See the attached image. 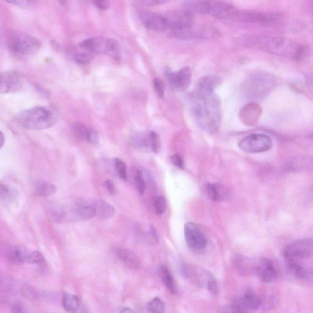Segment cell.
<instances>
[{
  "label": "cell",
  "instance_id": "60d3db41",
  "mask_svg": "<svg viewBox=\"0 0 313 313\" xmlns=\"http://www.w3.org/2000/svg\"><path fill=\"white\" fill-rule=\"evenodd\" d=\"M219 312L221 313H239L243 312L242 310L240 309L238 305L234 304V303H232V304H228L224 305L223 307L221 308V309H220Z\"/></svg>",
  "mask_w": 313,
  "mask_h": 313
},
{
  "label": "cell",
  "instance_id": "7c38bea8",
  "mask_svg": "<svg viewBox=\"0 0 313 313\" xmlns=\"http://www.w3.org/2000/svg\"><path fill=\"white\" fill-rule=\"evenodd\" d=\"M186 242L190 250L195 252H201L206 248L208 240L205 234L193 223H187L184 227Z\"/></svg>",
  "mask_w": 313,
  "mask_h": 313
},
{
  "label": "cell",
  "instance_id": "2e32d148",
  "mask_svg": "<svg viewBox=\"0 0 313 313\" xmlns=\"http://www.w3.org/2000/svg\"><path fill=\"white\" fill-rule=\"evenodd\" d=\"M255 274L260 281L264 283H269L275 280L277 272L273 262L269 259H264L255 266Z\"/></svg>",
  "mask_w": 313,
  "mask_h": 313
},
{
  "label": "cell",
  "instance_id": "c3c4849f",
  "mask_svg": "<svg viewBox=\"0 0 313 313\" xmlns=\"http://www.w3.org/2000/svg\"><path fill=\"white\" fill-rule=\"evenodd\" d=\"M11 309L13 313H21L23 312V307L20 305L14 304L11 306Z\"/></svg>",
  "mask_w": 313,
  "mask_h": 313
},
{
  "label": "cell",
  "instance_id": "d4e9b609",
  "mask_svg": "<svg viewBox=\"0 0 313 313\" xmlns=\"http://www.w3.org/2000/svg\"><path fill=\"white\" fill-rule=\"evenodd\" d=\"M96 216L102 219H109L115 213V209L110 204L103 201H98L94 203Z\"/></svg>",
  "mask_w": 313,
  "mask_h": 313
},
{
  "label": "cell",
  "instance_id": "44dd1931",
  "mask_svg": "<svg viewBox=\"0 0 313 313\" xmlns=\"http://www.w3.org/2000/svg\"><path fill=\"white\" fill-rule=\"evenodd\" d=\"M233 264L236 271L242 276H249L255 271V265L254 266L249 258L243 255H236L234 258Z\"/></svg>",
  "mask_w": 313,
  "mask_h": 313
},
{
  "label": "cell",
  "instance_id": "ac0fdd59",
  "mask_svg": "<svg viewBox=\"0 0 313 313\" xmlns=\"http://www.w3.org/2000/svg\"><path fill=\"white\" fill-rule=\"evenodd\" d=\"M115 253L119 260L128 269L139 270L142 268V263L140 258L132 250L117 248Z\"/></svg>",
  "mask_w": 313,
  "mask_h": 313
},
{
  "label": "cell",
  "instance_id": "7a4b0ae2",
  "mask_svg": "<svg viewBox=\"0 0 313 313\" xmlns=\"http://www.w3.org/2000/svg\"><path fill=\"white\" fill-rule=\"evenodd\" d=\"M237 42L243 47L291 59L304 58L309 53L307 45L276 36L243 35L238 38Z\"/></svg>",
  "mask_w": 313,
  "mask_h": 313
},
{
  "label": "cell",
  "instance_id": "6da1fadb",
  "mask_svg": "<svg viewBox=\"0 0 313 313\" xmlns=\"http://www.w3.org/2000/svg\"><path fill=\"white\" fill-rule=\"evenodd\" d=\"M218 78L205 76L201 79L192 96L193 111L201 128L209 133L218 132L221 125V102L214 92Z\"/></svg>",
  "mask_w": 313,
  "mask_h": 313
},
{
  "label": "cell",
  "instance_id": "7402d4cb",
  "mask_svg": "<svg viewBox=\"0 0 313 313\" xmlns=\"http://www.w3.org/2000/svg\"><path fill=\"white\" fill-rule=\"evenodd\" d=\"M261 109L255 102L247 105L240 113V118L244 123L252 126L258 121L260 115Z\"/></svg>",
  "mask_w": 313,
  "mask_h": 313
},
{
  "label": "cell",
  "instance_id": "5bb4252c",
  "mask_svg": "<svg viewBox=\"0 0 313 313\" xmlns=\"http://www.w3.org/2000/svg\"><path fill=\"white\" fill-rule=\"evenodd\" d=\"M234 303L243 312H252L261 306V298L251 289H246L236 298Z\"/></svg>",
  "mask_w": 313,
  "mask_h": 313
},
{
  "label": "cell",
  "instance_id": "30bf717a",
  "mask_svg": "<svg viewBox=\"0 0 313 313\" xmlns=\"http://www.w3.org/2000/svg\"><path fill=\"white\" fill-rule=\"evenodd\" d=\"M313 254V242L310 239H303L295 241L287 245L283 251L286 260H295L308 259Z\"/></svg>",
  "mask_w": 313,
  "mask_h": 313
},
{
  "label": "cell",
  "instance_id": "ab89813d",
  "mask_svg": "<svg viewBox=\"0 0 313 313\" xmlns=\"http://www.w3.org/2000/svg\"><path fill=\"white\" fill-rule=\"evenodd\" d=\"M13 195L11 188L5 184L0 183V200H7Z\"/></svg>",
  "mask_w": 313,
  "mask_h": 313
},
{
  "label": "cell",
  "instance_id": "8fae6325",
  "mask_svg": "<svg viewBox=\"0 0 313 313\" xmlns=\"http://www.w3.org/2000/svg\"><path fill=\"white\" fill-rule=\"evenodd\" d=\"M25 86V79L16 71L0 72V94H14L20 92Z\"/></svg>",
  "mask_w": 313,
  "mask_h": 313
},
{
  "label": "cell",
  "instance_id": "8d00e7d4",
  "mask_svg": "<svg viewBox=\"0 0 313 313\" xmlns=\"http://www.w3.org/2000/svg\"><path fill=\"white\" fill-rule=\"evenodd\" d=\"M135 180L136 186H137V188L138 192H139L141 195L144 194L146 190V187H147V184H146L145 179L144 178H143L142 172H137V173L135 176Z\"/></svg>",
  "mask_w": 313,
  "mask_h": 313
},
{
  "label": "cell",
  "instance_id": "7bdbcfd3",
  "mask_svg": "<svg viewBox=\"0 0 313 313\" xmlns=\"http://www.w3.org/2000/svg\"><path fill=\"white\" fill-rule=\"evenodd\" d=\"M87 142L93 145L99 144V136L95 131L90 130L88 132Z\"/></svg>",
  "mask_w": 313,
  "mask_h": 313
},
{
  "label": "cell",
  "instance_id": "4fadbf2b",
  "mask_svg": "<svg viewBox=\"0 0 313 313\" xmlns=\"http://www.w3.org/2000/svg\"><path fill=\"white\" fill-rule=\"evenodd\" d=\"M166 28L171 30L184 29L192 27L194 22L193 14L185 9L169 12L164 16Z\"/></svg>",
  "mask_w": 313,
  "mask_h": 313
},
{
  "label": "cell",
  "instance_id": "ffe728a7",
  "mask_svg": "<svg viewBox=\"0 0 313 313\" xmlns=\"http://www.w3.org/2000/svg\"><path fill=\"white\" fill-rule=\"evenodd\" d=\"M286 266L291 273L296 278L301 281L310 282L312 281V271L295 260H286Z\"/></svg>",
  "mask_w": 313,
  "mask_h": 313
},
{
  "label": "cell",
  "instance_id": "8992f818",
  "mask_svg": "<svg viewBox=\"0 0 313 313\" xmlns=\"http://www.w3.org/2000/svg\"><path fill=\"white\" fill-rule=\"evenodd\" d=\"M6 42L11 52L21 55L35 54L42 45L41 42L37 38L20 32L9 33Z\"/></svg>",
  "mask_w": 313,
  "mask_h": 313
},
{
  "label": "cell",
  "instance_id": "1f68e13d",
  "mask_svg": "<svg viewBox=\"0 0 313 313\" xmlns=\"http://www.w3.org/2000/svg\"><path fill=\"white\" fill-rule=\"evenodd\" d=\"M73 130L74 134H75L76 137L80 138V139L87 141L88 132H89L90 130L84 124L80 123L74 124L73 126Z\"/></svg>",
  "mask_w": 313,
  "mask_h": 313
},
{
  "label": "cell",
  "instance_id": "d6a6232c",
  "mask_svg": "<svg viewBox=\"0 0 313 313\" xmlns=\"http://www.w3.org/2000/svg\"><path fill=\"white\" fill-rule=\"evenodd\" d=\"M147 308L149 312L160 313L163 312L164 304L158 297H155L148 303Z\"/></svg>",
  "mask_w": 313,
  "mask_h": 313
},
{
  "label": "cell",
  "instance_id": "f35d334b",
  "mask_svg": "<svg viewBox=\"0 0 313 313\" xmlns=\"http://www.w3.org/2000/svg\"><path fill=\"white\" fill-rule=\"evenodd\" d=\"M3 1L20 8H26L34 5L37 0H3Z\"/></svg>",
  "mask_w": 313,
  "mask_h": 313
},
{
  "label": "cell",
  "instance_id": "cb8c5ba5",
  "mask_svg": "<svg viewBox=\"0 0 313 313\" xmlns=\"http://www.w3.org/2000/svg\"><path fill=\"white\" fill-rule=\"evenodd\" d=\"M161 276L165 286L172 295H176L178 293V286L171 272L166 266L161 268Z\"/></svg>",
  "mask_w": 313,
  "mask_h": 313
},
{
  "label": "cell",
  "instance_id": "f6af8a7d",
  "mask_svg": "<svg viewBox=\"0 0 313 313\" xmlns=\"http://www.w3.org/2000/svg\"><path fill=\"white\" fill-rule=\"evenodd\" d=\"M105 187L107 188V190H108L110 194L113 195L116 193V188L114 186L113 182L110 180V179H107L106 181L104 182Z\"/></svg>",
  "mask_w": 313,
  "mask_h": 313
},
{
  "label": "cell",
  "instance_id": "b9f144b4",
  "mask_svg": "<svg viewBox=\"0 0 313 313\" xmlns=\"http://www.w3.org/2000/svg\"><path fill=\"white\" fill-rule=\"evenodd\" d=\"M154 87L157 95L161 99H163L165 95L163 83L157 78H155L154 80Z\"/></svg>",
  "mask_w": 313,
  "mask_h": 313
},
{
  "label": "cell",
  "instance_id": "816d5d0a",
  "mask_svg": "<svg viewBox=\"0 0 313 313\" xmlns=\"http://www.w3.org/2000/svg\"><path fill=\"white\" fill-rule=\"evenodd\" d=\"M121 313H133L134 312V311H133L129 308H123V310L121 311Z\"/></svg>",
  "mask_w": 313,
  "mask_h": 313
},
{
  "label": "cell",
  "instance_id": "484cf974",
  "mask_svg": "<svg viewBox=\"0 0 313 313\" xmlns=\"http://www.w3.org/2000/svg\"><path fill=\"white\" fill-rule=\"evenodd\" d=\"M63 305L64 310L70 313L77 312L80 307L79 298L72 294L64 292L63 297Z\"/></svg>",
  "mask_w": 313,
  "mask_h": 313
},
{
  "label": "cell",
  "instance_id": "9a60e30c",
  "mask_svg": "<svg viewBox=\"0 0 313 313\" xmlns=\"http://www.w3.org/2000/svg\"><path fill=\"white\" fill-rule=\"evenodd\" d=\"M138 16L147 29L155 32H163L167 29L166 21L163 16L144 9H140Z\"/></svg>",
  "mask_w": 313,
  "mask_h": 313
},
{
  "label": "cell",
  "instance_id": "ee69618b",
  "mask_svg": "<svg viewBox=\"0 0 313 313\" xmlns=\"http://www.w3.org/2000/svg\"><path fill=\"white\" fill-rule=\"evenodd\" d=\"M171 161L176 166L181 169L184 168V164L180 155L176 154L171 157Z\"/></svg>",
  "mask_w": 313,
  "mask_h": 313
},
{
  "label": "cell",
  "instance_id": "7dc6e473",
  "mask_svg": "<svg viewBox=\"0 0 313 313\" xmlns=\"http://www.w3.org/2000/svg\"><path fill=\"white\" fill-rule=\"evenodd\" d=\"M95 3L100 9L107 10L110 6L109 0H95Z\"/></svg>",
  "mask_w": 313,
  "mask_h": 313
},
{
  "label": "cell",
  "instance_id": "4316f807",
  "mask_svg": "<svg viewBox=\"0 0 313 313\" xmlns=\"http://www.w3.org/2000/svg\"><path fill=\"white\" fill-rule=\"evenodd\" d=\"M104 52L114 60L121 58V47L118 40L109 39L105 42Z\"/></svg>",
  "mask_w": 313,
  "mask_h": 313
},
{
  "label": "cell",
  "instance_id": "e575fe53",
  "mask_svg": "<svg viewBox=\"0 0 313 313\" xmlns=\"http://www.w3.org/2000/svg\"><path fill=\"white\" fill-rule=\"evenodd\" d=\"M149 141L150 147H151L153 152L155 154L159 153L161 148V142L158 134L154 132H150Z\"/></svg>",
  "mask_w": 313,
  "mask_h": 313
},
{
  "label": "cell",
  "instance_id": "603a6c76",
  "mask_svg": "<svg viewBox=\"0 0 313 313\" xmlns=\"http://www.w3.org/2000/svg\"><path fill=\"white\" fill-rule=\"evenodd\" d=\"M73 214L77 218L82 220H87L96 216V211L94 203H82L76 205L74 208Z\"/></svg>",
  "mask_w": 313,
  "mask_h": 313
},
{
  "label": "cell",
  "instance_id": "52a82bcc",
  "mask_svg": "<svg viewBox=\"0 0 313 313\" xmlns=\"http://www.w3.org/2000/svg\"><path fill=\"white\" fill-rule=\"evenodd\" d=\"M282 18L278 12H256L234 8L229 20L251 24L269 25L278 22Z\"/></svg>",
  "mask_w": 313,
  "mask_h": 313
},
{
  "label": "cell",
  "instance_id": "4dcf8cb0",
  "mask_svg": "<svg viewBox=\"0 0 313 313\" xmlns=\"http://www.w3.org/2000/svg\"><path fill=\"white\" fill-rule=\"evenodd\" d=\"M31 264H35L40 267H44L45 259L43 255L39 252L35 251L28 254L27 262Z\"/></svg>",
  "mask_w": 313,
  "mask_h": 313
},
{
  "label": "cell",
  "instance_id": "f1b7e54d",
  "mask_svg": "<svg viewBox=\"0 0 313 313\" xmlns=\"http://www.w3.org/2000/svg\"><path fill=\"white\" fill-rule=\"evenodd\" d=\"M27 252L20 248L13 247L9 250L8 257L12 263L20 264L27 262Z\"/></svg>",
  "mask_w": 313,
  "mask_h": 313
},
{
  "label": "cell",
  "instance_id": "74e56055",
  "mask_svg": "<svg viewBox=\"0 0 313 313\" xmlns=\"http://www.w3.org/2000/svg\"><path fill=\"white\" fill-rule=\"evenodd\" d=\"M116 165L117 173L119 178L126 181L127 179V169L125 163L121 159H115L114 160Z\"/></svg>",
  "mask_w": 313,
  "mask_h": 313
},
{
  "label": "cell",
  "instance_id": "836d02e7",
  "mask_svg": "<svg viewBox=\"0 0 313 313\" xmlns=\"http://www.w3.org/2000/svg\"><path fill=\"white\" fill-rule=\"evenodd\" d=\"M94 56L92 53L90 52H83V53H79L74 55V59L76 63L80 64H86L90 63L94 59Z\"/></svg>",
  "mask_w": 313,
  "mask_h": 313
},
{
  "label": "cell",
  "instance_id": "bcb514c9",
  "mask_svg": "<svg viewBox=\"0 0 313 313\" xmlns=\"http://www.w3.org/2000/svg\"><path fill=\"white\" fill-rule=\"evenodd\" d=\"M142 3L148 6L155 5V4L166 3L167 2L176 1V0H141Z\"/></svg>",
  "mask_w": 313,
  "mask_h": 313
},
{
  "label": "cell",
  "instance_id": "277c9868",
  "mask_svg": "<svg viewBox=\"0 0 313 313\" xmlns=\"http://www.w3.org/2000/svg\"><path fill=\"white\" fill-rule=\"evenodd\" d=\"M274 85V77L271 74L264 71H254L246 78L243 92L252 101H261L270 94Z\"/></svg>",
  "mask_w": 313,
  "mask_h": 313
},
{
  "label": "cell",
  "instance_id": "9c48e42d",
  "mask_svg": "<svg viewBox=\"0 0 313 313\" xmlns=\"http://www.w3.org/2000/svg\"><path fill=\"white\" fill-rule=\"evenodd\" d=\"M243 152L257 154L268 151L272 147L271 138L266 135L254 133L245 137L239 143Z\"/></svg>",
  "mask_w": 313,
  "mask_h": 313
},
{
  "label": "cell",
  "instance_id": "f546056e",
  "mask_svg": "<svg viewBox=\"0 0 313 313\" xmlns=\"http://www.w3.org/2000/svg\"><path fill=\"white\" fill-rule=\"evenodd\" d=\"M102 42L99 39L90 38L81 42L80 47L92 52H100L104 51V48L102 47Z\"/></svg>",
  "mask_w": 313,
  "mask_h": 313
},
{
  "label": "cell",
  "instance_id": "83f0119b",
  "mask_svg": "<svg viewBox=\"0 0 313 313\" xmlns=\"http://www.w3.org/2000/svg\"><path fill=\"white\" fill-rule=\"evenodd\" d=\"M56 190L55 186L48 183L46 181L39 180L35 185V192L40 197H48L53 194Z\"/></svg>",
  "mask_w": 313,
  "mask_h": 313
},
{
  "label": "cell",
  "instance_id": "f907efd6",
  "mask_svg": "<svg viewBox=\"0 0 313 313\" xmlns=\"http://www.w3.org/2000/svg\"><path fill=\"white\" fill-rule=\"evenodd\" d=\"M58 2L59 3H60L61 5L63 6H66L68 5V0H58Z\"/></svg>",
  "mask_w": 313,
  "mask_h": 313
},
{
  "label": "cell",
  "instance_id": "d6986e66",
  "mask_svg": "<svg viewBox=\"0 0 313 313\" xmlns=\"http://www.w3.org/2000/svg\"><path fill=\"white\" fill-rule=\"evenodd\" d=\"M204 192L207 197L214 202H224L229 197L228 190L223 186L217 183L205 184Z\"/></svg>",
  "mask_w": 313,
  "mask_h": 313
},
{
  "label": "cell",
  "instance_id": "3957f363",
  "mask_svg": "<svg viewBox=\"0 0 313 313\" xmlns=\"http://www.w3.org/2000/svg\"><path fill=\"white\" fill-rule=\"evenodd\" d=\"M58 115L53 108L36 107L21 112L17 121L21 126L30 130H39L51 128L58 121Z\"/></svg>",
  "mask_w": 313,
  "mask_h": 313
},
{
  "label": "cell",
  "instance_id": "d590c367",
  "mask_svg": "<svg viewBox=\"0 0 313 313\" xmlns=\"http://www.w3.org/2000/svg\"><path fill=\"white\" fill-rule=\"evenodd\" d=\"M154 207L157 214L162 215L165 213L167 209L166 199L162 196L157 197L154 201Z\"/></svg>",
  "mask_w": 313,
  "mask_h": 313
},
{
  "label": "cell",
  "instance_id": "5b68a950",
  "mask_svg": "<svg viewBox=\"0 0 313 313\" xmlns=\"http://www.w3.org/2000/svg\"><path fill=\"white\" fill-rule=\"evenodd\" d=\"M234 8L224 0H189L184 4V9L193 14H208L223 20H228Z\"/></svg>",
  "mask_w": 313,
  "mask_h": 313
},
{
  "label": "cell",
  "instance_id": "e0dca14e",
  "mask_svg": "<svg viewBox=\"0 0 313 313\" xmlns=\"http://www.w3.org/2000/svg\"><path fill=\"white\" fill-rule=\"evenodd\" d=\"M169 81L176 89L185 91L189 87L192 80V71L189 68H184L175 73H167Z\"/></svg>",
  "mask_w": 313,
  "mask_h": 313
},
{
  "label": "cell",
  "instance_id": "ba28073f",
  "mask_svg": "<svg viewBox=\"0 0 313 313\" xmlns=\"http://www.w3.org/2000/svg\"><path fill=\"white\" fill-rule=\"evenodd\" d=\"M220 33L216 28L207 26H198L171 30L170 35L176 39L184 40L214 39L220 37Z\"/></svg>",
  "mask_w": 313,
  "mask_h": 313
},
{
  "label": "cell",
  "instance_id": "681fc988",
  "mask_svg": "<svg viewBox=\"0 0 313 313\" xmlns=\"http://www.w3.org/2000/svg\"><path fill=\"white\" fill-rule=\"evenodd\" d=\"M4 142H5V137H4L3 133L0 132V149L3 147Z\"/></svg>",
  "mask_w": 313,
  "mask_h": 313
}]
</instances>
